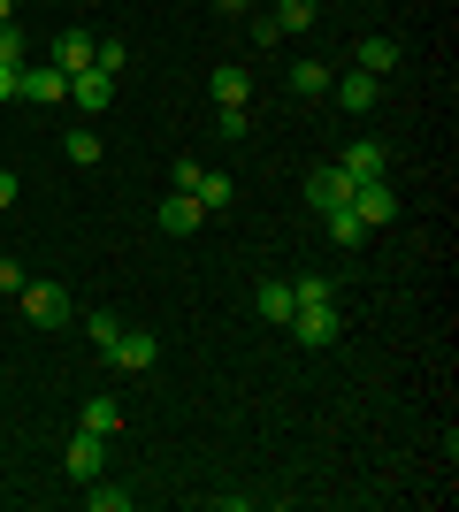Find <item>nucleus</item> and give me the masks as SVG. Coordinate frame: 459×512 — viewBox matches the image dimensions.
Masks as SVG:
<instances>
[{"label": "nucleus", "instance_id": "1", "mask_svg": "<svg viewBox=\"0 0 459 512\" xmlns=\"http://www.w3.org/2000/svg\"><path fill=\"white\" fill-rule=\"evenodd\" d=\"M284 329L306 344V352H322V344H337V329H345V321H337V299H314V306H299Z\"/></svg>", "mask_w": 459, "mask_h": 512}, {"label": "nucleus", "instance_id": "2", "mask_svg": "<svg viewBox=\"0 0 459 512\" xmlns=\"http://www.w3.org/2000/svg\"><path fill=\"white\" fill-rule=\"evenodd\" d=\"M16 299H23V321H39V329H62V321L77 314V306H69V291H62V283H23Z\"/></svg>", "mask_w": 459, "mask_h": 512}, {"label": "nucleus", "instance_id": "3", "mask_svg": "<svg viewBox=\"0 0 459 512\" xmlns=\"http://www.w3.org/2000/svg\"><path fill=\"white\" fill-rule=\"evenodd\" d=\"M153 360H161V337H153V329H131V321H123V337L108 344V367H123V375H146Z\"/></svg>", "mask_w": 459, "mask_h": 512}, {"label": "nucleus", "instance_id": "4", "mask_svg": "<svg viewBox=\"0 0 459 512\" xmlns=\"http://www.w3.org/2000/svg\"><path fill=\"white\" fill-rule=\"evenodd\" d=\"M16 100H31V107H54V100H69V77L54 62H23V77H16Z\"/></svg>", "mask_w": 459, "mask_h": 512}, {"label": "nucleus", "instance_id": "5", "mask_svg": "<svg viewBox=\"0 0 459 512\" xmlns=\"http://www.w3.org/2000/svg\"><path fill=\"white\" fill-rule=\"evenodd\" d=\"M62 467H69V482H92V474H108V436H69V451H62Z\"/></svg>", "mask_w": 459, "mask_h": 512}, {"label": "nucleus", "instance_id": "6", "mask_svg": "<svg viewBox=\"0 0 459 512\" xmlns=\"http://www.w3.org/2000/svg\"><path fill=\"white\" fill-rule=\"evenodd\" d=\"M352 214H360V230H383V222L398 214V192L383 184V176H375V184H352Z\"/></svg>", "mask_w": 459, "mask_h": 512}, {"label": "nucleus", "instance_id": "7", "mask_svg": "<svg viewBox=\"0 0 459 512\" xmlns=\"http://www.w3.org/2000/svg\"><path fill=\"white\" fill-rule=\"evenodd\" d=\"M306 199H314V214H329V207H352V176L337 169V161H322V169L306 176Z\"/></svg>", "mask_w": 459, "mask_h": 512}, {"label": "nucleus", "instance_id": "8", "mask_svg": "<svg viewBox=\"0 0 459 512\" xmlns=\"http://www.w3.org/2000/svg\"><path fill=\"white\" fill-rule=\"evenodd\" d=\"M69 100L85 107V115H108L115 107V77L108 69H77V77H69Z\"/></svg>", "mask_w": 459, "mask_h": 512}, {"label": "nucleus", "instance_id": "9", "mask_svg": "<svg viewBox=\"0 0 459 512\" xmlns=\"http://www.w3.org/2000/svg\"><path fill=\"white\" fill-rule=\"evenodd\" d=\"M337 169H345L352 184H375V176H383V138H352V146L337 153Z\"/></svg>", "mask_w": 459, "mask_h": 512}, {"label": "nucleus", "instance_id": "10", "mask_svg": "<svg viewBox=\"0 0 459 512\" xmlns=\"http://www.w3.org/2000/svg\"><path fill=\"white\" fill-rule=\"evenodd\" d=\"M375 85H383V77H368V69L329 77V92H337V107H345V115H368V107H375Z\"/></svg>", "mask_w": 459, "mask_h": 512}, {"label": "nucleus", "instance_id": "11", "mask_svg": "<svg viewBox=\"0 0 459 512\" xmlns=\"http://www.w3.org/2000/svg\"><path fill=\"white\" fill-rule=\"evenodd\" d=\"M199 222H207V207H199L192 192H169V199H161V230H169V237H192Z\"/></svg>", "mask_w": 459, "mask_h": 512}, {"label": "nucleus", "instance_id": "12", "mask_svg": "<svg viewBox=\"0 0 459 512\" xmlns=\"http://www.w3.org/2000/svg\"><path fill=\"white\" fill-rule=\"evenodd\" d=\"M92 46H100V39H85V31H62V39H54V54H46V62L62 69V77H77V69H92Z\"/></svg>", "mask_w": 459, "mask_h": 512}, {"label": "nucleus", "instance_id": "13", "mask_svg": "<svg viewBox=\"0 0 459 512\" xmlns=\"http://www.w3.org/2000/svg\"><path fill=\"white\" fill-rule=\"evenodd\" d=\"M352 69H368V77H391V69H398V46H391V39H360V46H352Z\"/></svg>", "mask_w": 459, "mask_h": 512}, {"label": "nucleus", "instance_id": "14", "mask_svg": "<svg viewBox=\"0 0 459 512\" xmlns=\"http://www.w3.org/2000/svg\"><path fill=\"white\" fill-rule=\"evenodd\" d=\"M192 199H199L207 214H222L230 199H238V184H230V176H215V169H199V176H192Z\"/></svg>", "mask_w": 459, "mask_h": 512}, {"label": "nucleus", "instance_id": "15", "mask_svg": "<svg viewBox=\"0 0 459 512\" xmlns=\"http://www.w3.org/2000/svg\"><path fill=\"white\" fill-rule=\"evenodd\" d=\"M245 100H253V77H245L238 62H222L215 69V107H245Z\"/></svg>", "mask_w": 459, "mask_h": 512}, {"label": "nucleus", "instance_id": "16", "mask_svg": "<svg viewBox=\"0 0 459 512\" xmlns=\"http://www.w3.org/2000/svg\"><path fill=\"white\" fill-rule=\"evenodd\" d=\"M291 92H299V100H322L329 92V62H291Z\"/></svg>", "mask_w": 459, "mask_h": 512}, {"label": "nucleus", "instance_id": "17", "mask_svg": "<svg viewBox=\"0 0 459 512\" xmlns=\"http://www.w3.org/2000/svg\"><path fill=\"white\" fill-rule=\"evenodd\" d=\"M291 314H299V299H291V283H261V321H276V329H284Z\"/></svg>", "mask_w": 459, "mask_h": 512}, {"label": "nucleus", "instance_id": "18", "mask_svg": "<svg viewBox=\"0 0 459 512\" xmlns=\"http://www.w3.org/2000/svg\"><path fill=\"white\" fill-rule=\"evenodd\" d=\"M77 428H85V436H115V428H123V406H115V398H92Z\"/></svg>", "mask_w": 459, "mask_h": 512}, {"label": "nucleus", "instance_id": "19", "mask_svg": "<svg viewBox=\"0 0 459 512\" xmlns=\"http://www.w3.org/2000/svg\"><path fill=\"white\" fill-rule=\"evenodd\" d=\"M85 505H92V512H123V505H131V490H115V482H100V474H92V482H85Z\"/></svg>", "mask_w": 459, "mask_h": 512}, {"label": "nucleus", "instance_id": "20", "mask_svg": "<svg viewBox=\"0 0 459 512\" xmlns=\"http://www.w3.org/2000/svg\"><path fill=\"white\" fill-rule=\"evenodd\" d=\"M92 69L123 77V69H131V46H123V39H100V46H92Z\"/></svg>", "mask_w": 459, "mask_h": 512}, {"label": "nucleus", "instance_id": "21", "mask_svg": "<svg viewBox=\"0 0 459 512\" xmlns=\"http://www.w3.org/2000/svg\"><path fill=\"white\" fill-rule=\"evenodd\" d=\"M322 222H329V237H337V245H360V237H368V230H360V214H352V207H329Z\"/></svg>", "mask_w": 459, "mask_h": 512}, {"label": "nucleus", "instance_id": "22", "mask_svg": "<svg viewBox=\"0 0 459 512\" xmlns=\"http://www.w3.org/2000/svg\"><path fill=\"white\" fill-rule=\"evenodd\" d=\"M69 161L92 169V161H100V130H69Z\"/></svg>", "mask_w": 459, "mask_h": 512}, {"label": "nucleus", "instance_id": "23", "mask_svg": "<svg viewBox=\"0 0 459 512\" xmlns=\"http://www.w3.org/2000/svg\"><path fill=\"white\" fill-rule=\"evenodd\" d=\"M85 329H92V344H100V352H108V344L123 337V314H108V306H100V314H92Z\"/></svg>", "mask_w": 459, "mask_h": 512}, {"label": "nucleus", "instance_id": "24", "mask_svg": "<svg viewBox=\"0 0 459 512\" xmlns=\"http://www.w3.org/2000/svg\"><path fill=\"white\" fill-rule=\"evenodd\" d=\"M276 23H284V31H306V23H314V0H276Z\"/></svg>", "mask_w": 459, "mask_h": 512}, {"label": "nucleus", "instance_id": "25", "mask_svg": "<svg viewBox=\"0 0 459 512\" xmlns=\"http://www.w3.org/2000/svg\"><path fill=\"white\" fill-rule=\"evenodd\" d=\"M215 130H222V138H245V130H253V107H222Z\"/></svg>", "mask_w": 459, "mask_h": 512}, {"label": "nucleus", "instance_id": "26", "mask_svg": "<svg viewBox=\"0 0 459 512\" xmlns=\"http://www.w3.org/2000/svg\"><path fill=\"white\" fill-rule=\"evenodd\" d=\"M284 39V23H276V8H268V16H253V46H276Z\"/></svg>", "mask_w": 459, "mask_h": 512}, {"label": "nucleus", "instance_id": "27", "mask_svg": "<svg viewBox=\"0 0 459 512\" xmlns=\"http://www.w3.org/2000/svg\"><path fill=\"white\" fill-rule=\"evenodd\" d=\"M291 299L314 306V299H329V283H322V276H299V283H291Z\"/></svg>", "mask_w": 459, "mask_h": 512}, {"label": "nucleus", "instance_id": "28", "mask_svg": "<svg viewBox=\"0 0 459 512\" xmlns=\"http://www.w3.org/2000/svg\"><path fill=\"white\" fill-rule=\"evenodd\" d=\"M0 62H23V31L16 23H0Z\"/></svg>", "mask_w": 459, "mask_h": 512}, {"label": "nucleus", "instance_id": "29", "mask_svg": "<svg viewBox=\"0 0 459 512\" xmlns=\"http://www.w3.org/2000/svg\"><path fill=\"white\" fill-rule=\"evenodd\" d=\"M23 283H31V276H23L16 260H0V291H23Z\"/></svg>", "mask_w": 459, "mask_h": 512}, {"label": "nucleus", "instance_id": "30", "mask_svg": "<svg viewBox=\"0 0 459 512\" xmlns=\"http://www.w3.org/2000/svg\"><path fill=\"white\" fill-rule=\"evenodd\" d=\"M16 77H23V62H0V100H16Z\"/></svg>", "mask_w": 459, "mask_h": 512}, {"label": "nucleus", "instance_id": "31", "mask_svg": "<svg viewBox=\"0 0 459 512\" xmlns=\"http://www.w3.org/2000/svg\"><path fill=\"white\" fill-rule=\"evenodd\" d=\"M0 207H16V169H0Z\"/></svg>", "mask_w": 459, "mask_h": 512}, {"label": "nucleus", "instance_id": "32", "mask_svg": "<svg viewBox=\"0 0 459 512\" xmlns=\"http://www.w3.org/2000/svg\"><path fill=\"white\" fill-rule=\"evenodd\" d=\"M0 23H16V0H0Z\"/></svg>", "mask_w": 459, "mask_h": 512}]
</instances>
